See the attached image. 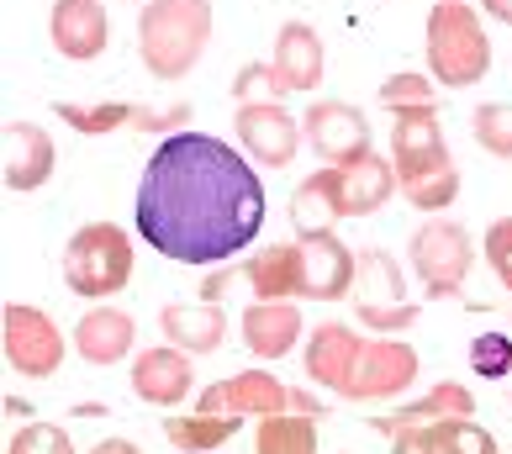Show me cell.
I'll list each match as a JSON object with an SVG mask.
<instances>
[{
	"label": "cell",
	"instance_id": "obj_39",
	"mask_svg": "<svg viewBox=\"0 0 512 454\" xmlns=\"http://www.w3.org/2000/svg\"><path fill=\"white\" fill-rule=\"evenodd\" d=\"M227 286H238V270H212V275H201V301H222Z\"/></svg>",
	"mask_w": 512,
	"mask_h": 454
},
{
	"label": "cell",
	"instance_id": "obj_42",
	"mask_svg": "<svg viewBox=\"0 0 512 454\" xmlns=\"http://www.w3.org/2000/svg\"><path fill=\"white\" fill-rule=\"evenodd\" d=\"M90 454H143V449L132 444V439H101V444L90 449Z\"/></svg>",
	"mask_w": 512,
	"mask_h": 454
},
{
	"label": "cell",
	"instance_id": "obj_19",
	"mask_svg": "<svg viewBox=\"0 0 512 454\" xmlns=\"http://www.w3.org/2000/svg\"><path fill=\"white\" fill-rule=\"evenodd\" d=\"M159 333L164 344H175L185 354H217L222 338H227V312L222 301H169L159 312Z\"/></svg>",
	"mask_w": 512,
	"mask_h": 454
},
{
	"label": "cell",
	"instance_id": "obj_22",
	"mask_svg": "<svg viewBox=\"0 0 512 454\" xmlns=\"http://www.w3.org/2000/svg\"><path fill=\"white\" fill-rule=\"evenodd\" d=\"M344 175V217H375L391 196H402V180H396V164L386 154H359L354 164L338 169Z\"/></svg>",
	"mask_w": 512,
	"mask_h": 454
},
{
	"label": "cell",
	"instance_id": "obj_1",
	"mask_svg": "<svg viewBox=\"0 0 512 454\" xmlns=\"http://www.w3.org/2000/svg\"><path fill=\"white\" fill-rule=\"evenodd\" d=\"M264 212L270 201L249 154L196 127L159 138L132 196L138 238L175 264H227L249 254Z\"/></svg>",
	"mask_w": 512,
	"mask_h": 454
},
{
	"label": "cell",
	"instance_id": "obj_13",
	"mask_svg": "<svg viewBox=\"0 0 512 454\" xmlns=\"http://www.w3.org/2000/svg\"><path fill=\"white\" fill-rule=\"evenodd\" d=\"M53 169H59V143L48 138V127L11 122L6 138H0V175H6V191L27 196V191L53 180Z\"/></svg>",
	"mask_w": 512,
	"mask_h": 454
},
{
	"label": "cell",
	"instance_id": "obj_18",
	"mask_svg": "<svg viewBox=\"0 0 512 454\" xmlns=\"http://www.w3.org/2000/svg\"><path fill=\"white\" fill-rule=\"evenodd\" d=\"M328 53H322V37L312 22H286L275 32V53H270V64L275 74L286 80L291 96H312V90L322 85V74H328Z\"/></svg>",
	"mask_w": 512,
	"mask_h": 454
},
{
	"label": "cell",
	"instance_id": "obj_20",
	"mask_svg": "<svg viewBox=\"0 0 512 454\" xmlns=\"http://www.w3.org/2000/svg\"><path fill=\"white\" fill-rule=\"evenodd\" d=\"M291 227H296V238H307V233H333L338 222H344V175H338L333 164H322L317 175H307L291 191Z\"/></svg>",
	"mask_w": 512,
	"mask_h": 454
},
{
	"label": "cell",
	"instance_id": "obj_2",
	"mask_svg": "<svg viewBox=\"0 0 512 454\" xmlns=\"http://www.w3.org/2000/svg\"><path fill=\"white\" fill-rule=\"evenodd\" d=\"M212 48V0H143L138 59L154 80H185Z\"/></svg>",
	"mask_w": 512,
	"mask_h": 454
},
{
	"label": "cell",
	"instance_id": "obj_5",
	"mask_svg": "<svg viewBox=\"0 0 512 454\" xmlns=\"http://www.w3.org/2000/svg\"><path fill=\"white\" fill-rule=\"evenodd\" d=\"M407 259L417 270V286L428 291V301H454L470 280L476 264V243L454 217H423V227H412Z\"/></svg>",
	"mask_w": 512,
	"mask_h": 454
},
{
	"label": "cell",
	"instance_id": "obj_25",
	"mask_svg": "<svg viewBox=\"0 0 512 454\" xmlns=\"http://www.w3.org/2000/svg\"><path fill=\"white\" fill-rule=\"evenodd\" d=\"M417 444H423V454H497V439L476 418L417 423Z\"/></svg>",
	"mask_w": 512,
	"mask_h": 454
},
{
	"label": "cell",
	"instance_id": "obj_11",
	"mask_svg": "<svg viewBox=\"0 0 512 454\" xmlns=\"http://www.w3.org/2000/svg\"><path fill=\"white\" fill-rule=\"evenodd\" d=\"M301 249V301H344L354 296L359 254L338 233H307L296 238Z\"/></svg>",
	"mask_w": 512,
	"mask_h": 454
},
{
	"label": "cell",
	"instance_id": "obj_9",
	"mask_svg": "<svg viewBox=\"0 0 512 454\" xmlns=\"http://www.w3.org/2000/svg\"><path fill=\"white\" fill-rule=\"evenodd\" d=\"M301 138H307L312 154L333 169H344L359 154H370V122H365V111L349 106V101H312L301 111Z\"/></svg>",
	"mask_w": 512,
	"mask_h": 454
},
{
	"label": "cell",
	"instance_id": "obj_7",
	"mask_svg": "<svg viewBox=\"0 0 512 454\" xmlns=\"http://www.w3.org/2000/svg\"><path fill=\"white\" fill-rule=\"evenodd\" d=\"M365 344L370 338L349 328V323H317L301 344V370L307 381L322 386L328 396H354V381H359V359H365Z\"/></svg>",
	"mask_w": 512,
	"mask_h": 454
},
{
	"label": "cell",
	"instance_id": "obj_14",
	"mask_svg": "<svg viewBox=\"0 0 512 454\" xmlns=\"http://www.w3.org/2000/svg\"><path fill=\"white\" fill-rule=\"evenodd\" d=\"M48 37L69 64H90V59H101L106 43H111V16H106L101 0H53Z\"/></svg>",
	"mask_w": 512,
	"mask_h": 454
},
{
	"label": "cell",
	"instance_id": "obj_44",
	"mask_svg": "<svg viewBox=\"0 0 512 454\" xmlns=\"http://www.w3.org/2000/svg\"><path fill=\"white\" fill-rule=\"evenodd\" d=\"M507 407H512V391H507Z\"/></svg>",
	"mask_w": 512,
	"mask_h": 454
},
{
	"label": "cell",
	"instance_id": "obj_31",
	"mask_svg": "<svg viewBox=\"0 0 512 454\" xmlns=\"http://www.w3.org/2000/svg\"><path fill=\"white\" fill-rule=\"evenodd\" d=\"M402 196L417 206L423 217H444L454 201H460V169H439V175H428V180H412V185H402Z\"/></svg>",
	"mask_w": 512,
	"mask_h": 454
},
{
	"label": "cell",
	"instance_id": "obj_37",
	"mask_svg": "<svg viewBox=\"0 0 512 454\" xmlns=\"http://www.w3.org/2000/svg\"><path fill=\"white\" fill-rule=\"evenodd\" d=\"M359 312V323L375 328V333H407L417 323V307L407 301V307H354Z\"/></svg>",
	"mask_w": 512,
	"mask_h": 454
},
{
	"label": "cell",
	"instance_id": "obj_15",
	"mask_svg": "<svg viewBox=\"0 0 512 454\" xmlns=\"http://www.w3.org/2000/svg\"><path fill=\"white\" fill-rule=\"evenodd\" d=\"M191 391H196V365L185 349L159 344L132 354V396H143L148 407H180Z\"/></svg>",
	"mask_w": 512,
	"mask_h": 454
},
{
	"label": "cell",
	"instance_id": "obj_33",
	"mask_svg": "<svg viewBox=\"0 0 512 454\" xmlns=\"http://www.w3.org/2000/svg\"><path fill=\"white\" fill-rule=\"evenodd\" d=\"M6 454H74V439L59 428V423H43V418H32L11 433V444Z\"/></svg>",
	"mask_w": 512,
	"mask_h": 454
},
{
	"label": "cell",
	"instance_id": "obj_12",
	"mask_svg": "<svg viewBox=\"0 0 512 454\" xmlns=\"http://www.w3.org/2000/svg\"><path fill=\"white\" fill-rule=\"evenodd\" d=\"M417 381V349L396 333H381L365 344V359H359V381H354V396L349 402H396L407 396Z\"/></svg>",
	"mask_w": 512,
	"mask_h": 454
},
{
	"label": "cell",
	"instance_id": "obj_8",
	"mask_svg": "<svg viewBox=\"0 0 512 454\" xmlns=\"http://www.w3.org/2000/svg\"><path fill=\"white\" fill-rule=\"evenodd\" d=\"M391 164H396V180L412 185V180H428L449 169V143H444V122H439V106H412V111H391Z\"/></svg>",
	"mask_w": 512,
	"mask_h": 454
},
{
	"label": "cell",
	"instance_id": "obj_34",
	"mask_svg": "<svg viewBox=\"0 0 512 454\" xmlns=\"http://www.w3.org/2000/svg\"><path fill=\"white\" fill-rule=\"evenodd\" d=\"M381 101H386V111L439 106V96H433V80H428V74H386V80H381Z\"/></svg>",
	"mask_w": 512,
	"mask_h": 454
},
{
	"label": "cell",
	"instance_id": "obj_23",
	"mask_svg": "<svg viewBox=\"0 0 512 454\" xmlns=\"http://www.w3.org/2000/svg\"><path fill=\"white\" fill-rule=\"evenodd\" d=\"M238 412H169L164 439L180 454H217L227 439H238Z\"/></svg>",
	"mask_w": 512,
	"mask_h": 454
},
{
	"label": "cell",
	"instance_id": "obj_40",
	"mask_svg": "<svg viewBox=\"0 0 512 454\" xmlns=\"http://www.w3.org/2000/svg\"><path fill=\"white\" fill-rule=\"evenodd\" d=\"M196 412H233L227 407V381H212L201 396H196Z\"/></svg>",
	"mask_w": 512,
	"mask_h": 454
},
{
	"label": "cell",
	"instance_id": "obj_21",
	"mask_svg": "<svg viewBox=\"0 0 512 454\" xmlns=\"http://www.w3.org/2000/svg\"><path fill=\"white\" fill-rule=\"evenodd\" d=\"M238 280L254 301H301V249L296 243H264L259 254L238 264Z\"/></svg>",
	"mask_w": 512,
	"mask_h": 454
},
{
	"label": "cell",
	"instance_id": "obj_30",
	"mask_svg": "<svg viewBox=\"0 0 512 454\" xmlns=\"http://www.w3.org/2000/svg\"><path fill=\"white\" fill-rule=\"evenodd\" d=\"M470 132H476V143L491 159L512 164V101H481L470 111Z\"/></svg>",
	"mask_w": 512,
	"mask_h": 454
},
{
	"label": "cell",
	"instance_id": "obj_38",
	"mask_svg": "<svg viewBox=\"0 0 512 454\" xmlns=\"http://www.w3.org/2000/svg\"><path fill=\"white\" fill-rule=\"evenodd\" d=\"M286 412H301V418L322 423V418H328V402H322V396H312V391H301V386H291V407H286Z\"/></svg>",
	"mask_w": 512,
	"mask_h": 454
},
{
	"label": "cell",
	"instance_id": "obj_24",
	"mask_svg": "<svg viewBox=\"0 0 512 454\" xmlns=\"http://www.w3.org/2000/svg\"><path fill=\"white\" fill-rule=\"evenodd\" d=\"M227 407L238 412V418H275V412H286L291 407V386L286 381H275L270 370H238V375H227Z\"/></svg>",
	"mask_w": 512,
	"mask_h": 454
},
{
	"label": "cell",
	"instance_id": "obj_41",
	"mask_svg": "<svg viewBox=\"0 0 512 454\" xmlns=\"http://www.w3.org/2000/svg\"><path fill=\"white\" fill-rule=\"evenodd\" d=\"M391 454H423V444H417V428H402L391 439Z\"/></svg>",
	"mask_w": 512,
	"mask_h": 454
},
{
	"label": "cell",
	"instance_id": "obj_17",
	"mask_svg": "<svg viewBox=\"0 0 512 454\" xmlns=\"http://www.w3.org/2000/svg\"><path fill=\"white\" fill-rule=\"evenodd\" d=\"M138 344V323H132V312L111 307V301H96L90 312H80V323H74V354L85 359V365H122Z\"/></svg>",
	"mask_w": 512,
	"mask_h": 454
},
{
	"label": "cell",
	"instance_id": "obj_36",
	"mask_svg": "<svg viewBox=\"0 0 512 454\" xmlns=\"http://www.w3.org/2000/svg\"><path fill=\"white\" fill-rule=\"evenodd\" d=\"M132 127L148 138H175L191 127V101H169V106H132Z\"/></svg>",
	"mask_w": 512,
	"mask_h": 454
},
{
	"label": "cell",
	"instance_id": "obj_29",
	"mask_svg": "<svg viewBox=\"0 0 512 454\" xmlns=\"http://www.w3.org/2000/svg\"><path fill=\"white\" fill-rule=\"evenodd\" d=\"M286 96H291V90H286V80H280V74H275V64L270 59H254V64H243L238 74H233V101L238 106H286Z\"/></svg>",
	"mask_w": 512,
	"mask_h": 454
},
{
	"label": "cell",
	"instance_id": "obj_27",
	"mask_svg": "<svg viewBox=\"0 0 512 454\" xmlns=\"http://www.w3.org/2000/svg\"><path fill=\"white\" fill-rule=\"evenodd\" d=\"M132 106L138 101H53V117L69 122L80 138H111L132 127Z\"/></svg>",
	"mask_w": 512,
	"mask_h": 454
},
{
	"label": "cell",
	"instance_id": "obj_32",
	"mask_svg": "<svg viewBox=\"0 0 512 454\" xmlns=\"http://www.w3.org/2000/svg\"><path fill=\"white\" fill-rule=\"evenodd\" d=\"M470 370L481 381H512V333H476L470 338Z\"/></svg>",
	"mask_w": 512,
	"mask_h": 454
},
{
	"label": "cell",
	"instance_id": "obj_28",
	"mask_svg": "<svg viewBox=\"0 0 512 454\" xmlns=\"http://www.w3.org/2000/svg\"><path fill=\"white\" fill-rule=\"evenodd\" d=\"M254 454H317V423L301 418V412H275V418H259Z\"/></svg>",
	"mask_w": 512,
	"mask_h": 454
},
{
	"label": "cell",
	"instance_id": "obj_43",
	"mask_svg": "<svg viewBox=\"0 0 512 454\" xmlns=\"http://www.w3.org/2000/svg\"><path fill=\"white\" fill-rule=\"evenodd\" d=\"M481 11H486V16H497L502 27H512V0H481Z\"/></svg>",
	"mask_w": 512,
	"mask_h": 454
},
{
	"label": "cell",
	"instance_id": "obj_26",
	"mask_svg": "<svg viewBox=\"0 0 512 454\" xmlns=\"http://www.w3.org/2000/svg\"><path fill=\"white\" fill-rule=\"evenodd\" d=\"M354 307H407L402 301V270L386 249L359 254V280H354Z\"/></svg>",
	"mask_w": 512,
	"mask_h": 454
},
{
	"label": "cell",
	"instance_id": "obj_10",
	"mask_svg": "<svg viewBox=\"0 0 512 454\" xmlns=\"http://www.w3.org/2000/svg\"><path fill=\"white\" fill-rule=\"evenodd\" d=\"M233 138L243 143V154H249L254 169H286L301 154V122L286 106H238Z\"/></svg>",
	"mask_w": 512,
	"mask_h": 454
},
{
	"label": "cell",
	"instance_id": "obj_35",
	"mask_svg": "<svg viewBox=\"0 0 512 454\" xmlns=\"http://www.w3.org/2000/svg\"><path fill=\"white\" fill-rule=\"evenodd\" d=\"M481 259H486V270L497 275V286L512 296V217H497L486 227V238H481Z\"/></svg>",
	"mask_w": 512,
	"mask_h": 454
},
{
	"label": "cell",
	"instance_id": "obj_16",
	"mask_svg": "<svg viewBox=\"0 0 512 454\" xmlns=\"http://www.w3.org/2000/svg\"><path fill=\"white\" fill-rule=\"evenodd\" d=\"M238 333H243V349L270 365V359L296 354L301 333H307V317H301L296 301H249L238 317Z\"/></svg>",
	"mask_w": 512,
	"mask_h": 454
},
{
	"label": "cell",
	"instance_id": "obj_3",
	"mask_svg": "<svg viewBox=\"0 0 512 454\" xmlns=\"http://www.w3.org/2000/svg\"><path fill=\"white\" fill-rule=\"evenodd\" d=\"M423 53H428L433 85H444V90L481 85L491 69V37H486L481 11L470 0H439L423 27Z\"/></svg>",
	"mask_w": 512,
	"mask_h": 454
},
{
	"label": "cell",
	"instance_id": "obj_6",
	"mask_svg": "<svg viewBox=\"0 0 512 454\" xmlns=\"http://www.w3.org/2000/svg\"><path fill=\"white\" fill-rule=\"evenodd\" d=\"M0 349H6V365L16 375H27V381L59 375L64 354H69L64 328L43 307H32V301H6V312H0Z\"/></svg>",
	"mask_w": 512,
	"mask_h": 454
},
{
	"label": "cell",
	"instance_id": "obj_4",
	"mask_svg": "<svg viewBox=\"0 0 512 454\" xmlns=\"http://www.w3.org/2000/svg\"><path fill=\"white\" fill-rule=\"evenodd\" d=\"M132 233L117 222H85L64 243V286L85 301H111L132 286Z\"/></svg>",
	"mask_w": 512,
	"mask_h": 454
}]
</instances>
